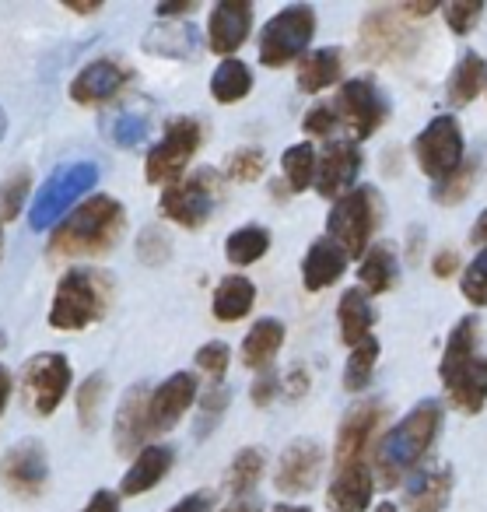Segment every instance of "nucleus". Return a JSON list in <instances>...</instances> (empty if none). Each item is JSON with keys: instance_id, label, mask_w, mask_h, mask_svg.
I'll use <instances>...</instances> for the list:
<instances>
[{"instance_id": "f257e3e1", "label": "nucleus", "mask_w": 487, "mask_h": 512, "mask_svg": "<svg viewBox=\"0 0 487 512\" xmlns=\"http://www.w3.org/2000/svg\"><path fill=\"white\" fill-rule=\"evenodd\" d=\"M127 232V211L116 197H88L53 228V256H106Z\"/></svg>"}, {"instance_id": "f03ea898", "label": "nucleus", "mask_w": 487, "mask_h": 512, "mask_svg": "<svg viewBox=\"0 0 487 512\" xmlns=\"http://www.w3.org/2000/svg\"><path fill=\"white\" fill-rule=\"evenodd\" d=\"M438 425H442V411L435 400H424L382 439V446L375 449V474L382 477V484H396L421 463V456L435 442Z\"/></svg>"}, {"instance_id": "7ed1b4c3", "label": "nucleus", "mask_w": 487, "mask_h": 512, "mask_svg": "<svg viewBox=\"0 0 487 512\" xmlns=\"http://www.w3.org/2000/svg\"><path fill=\"white\" fill-rule=\"evenodd\" d=\"M109 302H113V278L92 267H74L60 278L50 323L57 330H85L109 313Z\"/></svg>"}, {"instance_id": "20e7f679", "label": "nucleus", "mask_w": 487, "mask_h": 512, "mask_svg": "<svg viewBox=\"0 0 487 512\" xmlns=\"http://www.w3.org/2000/svg\"><path fill=\"white\" fill-rule=\"evenodd\" d=\"M95 183H99V165L95 162L57 165L53 176L43 183V190H39V197L32 200V211H29L32 228L43 232V228L57 225L60 218H67V211H71L88 190H95Z\"/></svg>"}, {"instance_id": "39448f33", "label": "nucleus", "mask_w": 487, "mask_h": 512, "mask_svg": "<svg viewBox=\"0 0 487 512\" xmlns=\"http://www.w3.org/2000/svg\"><path fill=\"white\" fill-rule=\"evenodd\" d=\"M382 218V200L372 186H361V190H351L347 197H340L330 211V239L337 242L344 253L358 256L365 253L368 239H372L375 225Z\"/></svg>"}, {"instance_id": "423d86ee", "label": "nucleus", "mask_w": 487, "mask_h": 512, "mask_svg": "<svg viewBox=\"0 0 487 512\" xmlns=\"http://www.w3.org/2000/svg\"><path fill=\"white\" fill-rule=\"evenodd\" d=\"M312 32H316V11L295 4V8L277 11L267 22L260 36V60L267 67H284L295 57H302L305 46L312 43Z\"/></svg>"}, {"instance_id": "0eeeda50", "label": "nucleus", "mask_w": 487, "mask_h": 512, "mask_svg": "<svg viewBox=\"0 0 487 512\" xmlns=\"http://www.w3.org/2000/svg\"><path fill=\"white\" fill-rule=\"evenodd\" d=\"M67 386H71V365L67 355L60 351H46V355L29 358L22 372V400L32 414L39 418H50L67 397Z\"/></svg>"}, {"instance_id": "6e6552de", "label": "nucleus", "mask_w": 487, "mask_h": 512, "mask_svg": "<svg viewBox=\"0 0 487 512\" xmlns=\"http://www.w3.org/2000/svg\"><path fill=\"white\" fill-rule=\"evenodd\" d=\"M417 29L403 11L382 8L361 22V53L368 60H407L417 50Z\"/></svg>"}, {"instance_id": "1a4fd4ad", "label": "nucleus", "mask_w": 487, "mask_h": 512, "mask_svg": "<svg viewBox=\"0 0 487 512\" xmlns=\"http://www.w3.org/2000/svg\"><path fill=\"white\" fill-rule=\"evenodd\" d=\"M200 148V123L197 120H172L165 127L162 141L148 151V165L144 176L148 183H172L186 172V165L193 162Z\"/></svg>"}, {"instance_id": "9d476101", "label": "nucleus", "mask_w": 487, "mask_h": 512, "mask_svg": "<svg viewBox=\"0 0 487 512\" xmlns=\"http://www.w3.org/2000/svg\"><path fill=\"white\" fill-rule=\"evenodd\" d=\"M0 481L11 495L18 498H39L50 484V456L39 439H22L8 449L0 463Z\"/></svg>"}, {"instance_id": "9b49d317", "label": "nucleus", "mask_w": 487, "mask_h": 512, "mask_svg": "<svg viewBox=\"0 0 487 512\" xmlns=\"http://www.w3.org/2000/svg\"><path fill=\"white\" fill-rule=\"evenodd\" d=\"M414 155L417 165L435 179H445L449 172H456L463 165V130H459V123L452 116H435L417 137Z\"/></svg>"}, {"instance_id": "f8f14e48", "label": "nucleus", "mask_w": 487, "mask_h": 512, "mask_svg": "<svg viewBox=\"0 0 487 512\" xmlns=\"http://www.w3.org/2000/svg\"><path fill=\"white\" fill-rule=\"evenodd\" d=\"M214 176L211 172H197L190 179H179L162 193V214L172 218L183 228H200L214 211Z\"/></svg>"}, {"instance_id": "ddd939ff", "label": "nucleus", "mask_w": 487, "mask_h": 512, "mask_svg": "<svg viewBox=\"0 0 487 512\" xmlns=\"http://www.w3.org/2000/svg\"><path fill=\"white\" fill-rule=\"evenodd\" d=\"M337 116L351 130L354 141H361V137L375 134L379 123L386 120V99L372 81H347L337 95Z\"/></svg>"}, {"instance_id": "4468645a", "label": "nucleus", "mask_w": 487, "mask_h": 512, "mask_svg": "<svg viewBox=\"0 0 487 512\" xmlns=\"http://www.w3.org/2000/svg\"><path fill=\"white\" fill-rule=\"evenodd\" d=\"M197 400V379L190 372H176L169 376L155 393L148 397V425H151V435L155 432H169V428L179 425L190 404Z\"/></svg>"}, {"instance_id": "2eb2a0df", "label": "nucleus", "mask_w": 487, "mask_h": 512, "mask_svg": "<svg viewBox=\"0 0 487 512\" xmlns=\"http://www.w3.org/2000/svg\"><path fill=\"white\" fill-rule=\"evenodd\" d=\"M127 81H130V71L120 60H109V57L92 60V64L74 78L71 99L78 102V106H102V102L116 99Z\"/></svg>"}, {"instance_id": "dca6fc26", "label": "nucleus", "mask_w": 487, "mask_h": 512, "mask_svg": "<svg viewBox=\"0 0 487 512\" xmlns=\"http://www.w3.org/2000/svg\"><path fill=\"white\" fill-rule=\"evenodd\" d=\"M249 29H253V8L246 0H221L207 22V43L218 57L232 60V53L246 43Z\"/></svg>"}, {"instance_id": "f3484780", "label": "nucleus", "mask_w": 487, "mask_h": 512, "mask_svg": "<svg viewBox=\"0 0 487 512\" xmlns=\"http://www.w3.org/2000/svg\"><path fill=\"white\" fill-rule=\"evenodd\" d=\"M319 470H323V449L309 439L291 442L281 453V463H277V491L284 495H302L316 484Z\"/></svg>"}, {"instance_id": "a211bd4d", "label": "nucleus", "mask_w": 487, "mask_h": 512, "mask_svg": "<svg viewBox=\"0 0 487 512\" xmlns=\"http://www.w3.org/2000/svg\"><path fill=\"white\" fill-rule=\"evenodd\" d=\"M379 421H382L379 404H358L354 411H347V418L340 421V432H337V467L361 463V453H365Z\"/></svg>"}, {"instance_id": "6ab92c4d", "label": "nucleus", "mask_w": 487, "mask_h": 512, "mask_svg": "<svg viewBox=\"0 0 487 512\" xmlns=\"http://www.w3.org/2000/svg\"><path fill=\"white\" fill-rule=\"evenodd\" d=\"M148 397L151 393L144 390V386H134V390H127V397H123L120 411H116V428H113V439H116V449H120V453L141 449L144 439L151 435Z\"/></svg>"}, {"instance_id": "aec40b11", "label": "nucleus", "mask_w": 487, "mask_h": 512, "mask_svg": "<svg viewBox=\"0 0 487 512\" xmlns=\"http://www.w3.org/2000/svg\"><path fill=\"white\" fill-rule=\"evenodd\" d=\"M361 169V155L354 144H330V151L323 155L319 162V172H316V186L323 197H347V186L354 183Z\"/></svg>"}, {"instance_id": "412c9836", "label": "nucleus", "mask_w": 487, "mask_h": 512, "mask_svg": "<svg viewBox=\"0 0 487 512\" xmlns=\"http://www.w3.org/2000/svg\"><path fill=\"white\" fill-rule=\"evenodd\" d=\"M368 502H372V474L365 463L337 467V481L330 484V495H326L330 512H365Z\"/></svg>"}, {"instance_id": "4be33fe9", "label": "nucleus", "mask_w": 487, "mask_h": 512, "mask_svg": "<svg viewBox=\"0 0 487 512\" xmlns=\"http://www.w3.org/2000/svg\"><path fill=\"white\" fill-rule=\"evenodd\" d=\"M347 267V253L337 246L333 239H319L309 246V253H305L302 260V278H305V288L309 292H323V288H330L333 281L344 274Z\"/></svg>"}, {"instance_id": "5701e85b", "label": "nucleus", "mask_w": 487, "mask_h": 512, "mask_svg": "<svg viewBox=\"0 0 487 512\" xmlns=\"http://www.w3.org/2000/svg\"><path fill=\"white\" fill-rule=\"evenodd\" d=\"M172 460H176V453H172L169 446H144L141 453H137V460L130 463V470L123 474L120 491L123 495H144V491H151L169 474Z\"/></svg>"}, {"instance_id": "b1692460", "label": "nucleus", "mask_w": 487, "mask_h": 512, "mask_svg": "<svg viewBox=\"0 0 487 512\" xmlns=\"http://www.w3.org/2000/svg\"><path fill=\"white\" fill-rule=\"evenodd\" d=\"M445 390H449V400L459 411L477 414L487 404V358H473L466 369L445 379Z\"/></svg>"}, {"instance_id": "393cba45", "label": "nucleus", "mask_w": 487, "mask_h": 512, "mask_svg": "<svg viewBox=\"0 0 487 512\" xmlns=\"http://www.w3.org/2000/svg\"><path fill=\"white\" fill-rule=\"evenodd\" d=\"M106 134L113 137V144L120 148H134L144 137L151 134V106L148 102H127V106H116L106 120Z\"/></svg>"}, {"instance_id": "a878e982", "label": "nucleus", "mask_w": 487, "mask_h": 512, "mask_svg": "<svg viewBox=\"0 0 487 512\" xmlns=\"http://www.w3.org/2000/svg\"><path fill=\"white\" fill-rule=\"evenodd\" d=\"M452 491L449 470H424L407 484V512H442Z\"/></svg>"}, {"instance_id": "bb28decb", "label": "nucleus", "mask_w": 487, "mask_h": 512, "mask_svg": "<svg viewBox=\"0 0 487 512\" xmlns=\"http://www.w3.org/2000/svg\"><path fill=\"white\" fill-rule=\"evenodd\" d=\"M284 344V327L277 320H260L242 341V362L256 372H267V365L274 362V355Z\"/></svg>"}, {"instance_id": "cd10ccee", "label": "nucleus", "mask_w": 487, "mask_h": 512, "mask_svg": "<svg viewBox=\"0 0 487 512\" xmlns=\"http://www.w3.org/2000/svg\"><path fill=\"white\" fill-rule=\"evenodd\" d=\"M256 302V288L249 278H225L214 292V316L221 323H235L253 309Z\"/></svg>"}, {"instance_id": "c85d7f7f", "label": "nucleus", "mask_w": 487, "mask_h": 512, "mask_svg": "<svg viewBox=\"0 0 487 512\" xmlns=\"http://www.w3.org/2000/svg\"><path fill=\"white\" fill-rule=\"evenodd\" d=\"M372 323H375V313H372V306H368L365 292L351 288V292L340 299V337L358 348V344L368 341V330H372Z\"/></svg>"}, {"instance_id": "c756f323", "label": "nucleus", "mask_w": 487, "mask_h": 512, "mask_svg": "<svg viewBox=\"0 0 487 512\" xmlns=\"http://www.w3.org/2000/svg\"><path fill=\"white\" fill-rule=\"evenodd\" d=\"M340 67H344V60H340V50H316L309 53V57L298 64V88L302 92H323L326 85H333V81L340 78Z\"/></svg>"}, {"instance_id": "7c9ffc66", "label": "nucleus", "mask_w": 487, "mask_h": 512, "mask_svg": "<svg viewBox=\"0 0 487 512\" xmlns=\"http://www.w3.org/2000/svg\"><path fill=\"white\" fill-rule=\"evenodd\" d=\"M487 85V64L480 53H463V60L456 64L452 71V81H449V99L456 106H466L480 95V88Z\"/></svg>"}, {"instance_id": "2f4dec72", "label": "nucleus", "mask_w": 487, "mask_h": 512, "mask_svg": "<svg viewBox=\"0 0 487 512\" xmlns=\"http://www.w3.org/2000/svg\"><path fill=\"white\" fill-rule=\"evenodd\" d=\"M267 249H270V232H267V228H260V225L239 228V232H232V235H228V242H225V256L232 260L235 267L256 264Z\"/></svg>"}, {"instance_id": "473e14b6", "label": "nucleus", "mask_w": 487, "mask_h": 512, "mask_svg": "<svg viewBox=\"0 0 487 512\" xmlns=\"http://www.w3.org/2000/svg\"><path fill=\"white\" fill-rule=\"evenodd\" d=\"M197 36H193L190 25H158L144 36V50L158 53V57H190Z\"/></svg>"}, {"instance_id": "72a5a7b5", "label": "nucleus", "mask_w": 487, "mask_h": 512, "mask_svg": "<svg viewBox=\"0 0 487 512\" xmlns=\"http://www.w3.org/2000/svg\"><path fill=\"white\" fill-rule=\"evenodd\" d=\"M249 88H253V74H249V67L242 60H225L211 78V95L218 102H225V106L246 99Z\"/></svg>"}, {"instance_id": "f704fd0d", "label": "nucleus", "mask_w": 487, "mask_h": 512, "mask_svg": "<svg viewBox=\"0 0 487 512\" xmlns=\"http://www.w3.org/2000/svg\"><path fill=\"white\" fill-rule=\"evenodd\" d=\"M396 281V260H393V249L389 246H372L368 256L361 260V285L368 288L372 295L389 292Z\"/></svg>"}, {"instance_id": "c9c22d12", "label": "nucleus", "mask_w": 487, "mask_h": 512, "mask_svg": "<svg viewBox=\"0 0 487 512\" xmlns=\"http://www.w3.org/2000/svg\"><path fill=\"white\" fill-rule=\"evenodd\" d=\"M473 341H477V320H470V316H466V320L459 323L456 330H452L449 344H445L442 383H445L449 376H456L459 369H466V365L473 362Z\"/></svg>"}, {"instance_id": "e433bc0d", "label": "nucleus", "mask_w": 487, "mask_h": 512, "mask_svg": "<svg viewBox=\"0 0 487 512\" xmlns=\"http://www.w3.org/2000/svg\"><path fill=\"white\" fill-rule=\"evenodd\" d=\"M281 169H284V179H288L291 190H305V186H312V179H316V172H319L312 144H295V148L284 151Z\"/></svg>"}, {"instance_id": "4c0bfd02", "label": "nucleus", "mask_w": 487, "mask_h": 512, "mask_svg": "<svg viewBox=\"0 0 487 512\" xmlns=\"http://www.w3.org/2000/svg\"><path fill=\"white\" fill-rule=\"evenodd\" d=\"M106 372H92V376L85 379V383L78 386V393H74V404H78V418L85 428H95V421H99L102 414V400H106Z\"/></svg>"}, {"instance_id": "58836bf2", "label": "nucleus", "mask_w": 487, "mask_h": 512, "mask_svg": "<svg viewBox=\"0 0 487 512\" xmlns=\"http://www.w3.org/2000/svg\"><path fill=\"white\" fill-rule=\"evenodd\" d=\"M375 358H379V344H375L372 337L351 351V358H347V369H344V386H347V390H351V393L365 390L368 379H372V372H375Z\"/></svg>"}, {"instance_id": "ea45409f", "label": "nucleus", "mask_w": 487, "mask_h": 512, "mask_svg": "<svg viewBox=\"0 0 487 512\" xmlns=\"http://www.w3.org/2000/svg\"><path fill=\"white\" fill-rule=\"evenodd\" d=\"M260 474H263V453L253 446L242 449V453L232 460V470H228V488H232L235 495H246L249 488H256Z\"/></svg>"}, {"instance_id": "a19ab883", "label": "nucleus", "mask_w": 487, "mask_h": 512, "mask_svg": "<svg viewBox=\"0 0 487 512\" xmlns=\"http://www.w3.org/2000/svg\"><path fill=\"white\" fill-rule=\"evenodd\" d=\"M29 186H32L29 169H18L4 179V186H0V221L18 218V211L25 207V197H29Z\"/></svg>"}, {"instance_id": "79ce46f5", "label": "nucleus", "mask_w": 487, "mask_h": 512, "mask_svg": "<svg viewBox=\"0 0 487 512\" xmlns=\"http://www.w3.org/2000/svg\"><path fill=\"white\" fill-rule=\"evenodd\" d=\"M169 253H172V242H169V235H165V228H158V225L144 228L141 239H137V256H141L144 264H148V267L165 264V260H169Z\"/></svg>"}, {"instance_id": "37998d69", "label": "nucleus", "mask_w": 487, "mask_h": 512, "mask_svg": "<svg viewBox=\"0 0 487 512\" xmlns=\"http://www.w3.org/2000/svg\"><path fill=\"white\" fill-rule=\"evenodd\" d=\"M470 186H473V165H459L456 172H449L445 179H438L431 197H435L438 204H459V200L470 193Z\"/></svg>"}, {"instance_id": "c03bdc74", "label": "nucleus", "mask_w": 487, "mask_h": 512, "mask_svg": "<svg viewBox=\"0 0 487 512\" xmlns=\"http://www.w3.org/2000/svg\"><path fill=\"white\" fill-rule=\"evenodd\" d=\"M263 165H267V158H263L260 148H239L232 158H228V176L239 179V183H253V179H260Z\"/></svg>"}, {"instance_id": "a18cd8bd", "label": "nucleus", "mask_w": 487, "mask_h": 512, "mask_svg": "<svg viewBox=\"0 0 487 512\" xmlns=\"http://www.w3.org/2000/svg\"><path fill=\"white\" fill-rule=\"evenodd\" d=\"M463 295L473 302V306H487V249H484V253H477V260L466 267Z\"/></svg>"}, {"instance_id": "49530a36", "label": "nucleus", "mask_w": 487, "mask_h": 512, "mask_svg": "<svg viewBox=\"0 0 487 512\" xmlns=\"http://www.w3.org/2000/svg\"><path fill=\"white\" fill-rule=\"evenodd\" d=\"M480 15H484V4H477V0H470V4H449L445 8V22H449V29L456 36H466Z\"/></svg>"}, {"instance_id": "de8ad7c7", "label": "nucleus", "mask_w": 487, "mask_h": 512, "mask_svg": "<svg viewBox=\"0 0 487 512\" xmlns=\"http://www.w3.org/2000/svg\"><path fill=\"white\" fill-rule=\"evenodd\" d=\"M197 365H200V372H207L211 379H221L228 369V344H221V341L204 344V348L197 351Z\"/></svg>"}, {"instance_id": "09e8293b", "label": "nucleus", "mask_w": 487, "mask_h": 512, "mask_svg": "<svg viewBox=\"0 0 487 512\" xmlns=\"http://www.w3.org/2000/svg\"><path fill=\"white\" fill-rule=\"evenodd\" d=\"M333 123H337V113H333L330 106H316V109H309V116H305V134H312V137H326L333 130Z\"/></svg>"}, {"instance_id": "8fccbe9b", "label": "nucleus", "mask_w": 487, "mask_h": 512, "mask_svg": "<svg viewBox=\"0 0 487 512\" xmlns=\"http://www.w3.org/2000/svg\"><path fill=\"white\" fill-rule=\"evenodd\" d=\"M274 393H277V376L274 372H263L260 379L253 383V404H260V407H267L270 400H274Z\"/></svg>"}, {"instance_id": "3c124183", "label": "nucleus", "mask_w": 487, "mask_h": 512, "mask_svg": "<svg viewBox=\"0 0 487 512\" xmlns=\"http://www.w3.org/2000/svg\"><path fill=\"white\" fill-rule=\"evenodd\" d=\"M207 509H211V491H193L183 502L172 505L169 512H207Z\"/></svg>"}, {"instance_id": "603ef678", "label": "nucleus", "mask_w": 487, "mask_h": 512, "mask_svg": "<svg viewBox=\"0 0 487 512\" xmlns=\"http://www.w3.org/2000/svg\"><path fill=\"white\" fill-rule=\"evenodd\" d=\"M85 512H120V502H116V495L113 491H95L92 498H88V505H85Z\"/></svg>"}, {"instance_id": "864d4df0", "label": "nucleus", "mask_w": 487, "mask_h": 512, "mask_svg": "<svg viewBox=\"0 0 487 512\" xmlns=\"http://www.w3.org/2000/svg\"><path fill=\"white\" fill-rule=\"evenodd\" d=\"M193 8H197L193 0H179V4H158L155 15H158V18H176V15H190Z\"/></svg>"}, {"instance_id": "5fc2aeb1", "label": "nucleus", "mask_w": 487, "mask_h": 512, "mask_svg": "<svg viewBox=\"0 0 487 512\" xmlns=\"http://www.w3.org/2000/svg\"><path fill=\"white\" fill-rule=\"evenodd\" d=\"M456 267H459V260H456V253H449V249L435 256V274H438V278H449Z\"/></svg>"}, {"instance_id": "6e6d98bb", "label": "nucleus", "mask_w": 487, "mask_h": 512, "mask_svg": "<svg viewBox=\"0 0 487 512\" xmlns=\"http://www.w3.org/2000/svg\"><path fill=\"white\" fill-rule=\"evenodd\" d=\"M11 400V372L0 365V414H4V407H8Z\"/></svg>"}, {"instance_id": "4d7b16f0", "label": "nucleus", "mask_w": 487, "mask_h": 512, "mask_svg": "<svg viewBox=\"0 0 487 512\" xmlns=\"http://www.w3.org/2000/svg\"><path fill=\"white\" fill-rule=\"evenodd\" d=\"M473 242H484L487 246V211L477 218V225H473Z\"/></svg>"}, {"instance_id": "13d9d810", "label": "nucleus", "mask_w": 487, "mask_h": 512, "mask_svg": "<svg viewBox=\"0 0 487 512\" xmlns=\"http://www.w3.org/2000/svg\"><path fill=\"white\" fill-rule=\"evenodd\" d=\"M64 8L74 15H95V11H102V4H64Z\"/></svg>"}, {"instance_id": "bf43d9fd", "label": "nucleus", "mask_w": 487, "mask_h": 512, "mask_svg": "<svg viewBox=\"0 0 487 512\" xmlns=\"http://www.w3.org/2000/svg\"><path fill=\"white\" fill-rule=\"evenodd\" d=\"M435 11V4H410V8H403V15H431Z\"/></svg>"}, {"instance_id": "052dcab7", "label": "nucleus", "mask_w": 487, "mask_h": 512, "mask_svg": "<svg viewBox=\"0 0 487 512\" xmlns=\"http://www.w3.org/2000/svg\"><path fill=\"white\" fill-rule=\"evenodd\" d=\"M221 512H256V505H249V502H232V505H225Z\"/></svg>"}, {"instance_id": "680f3d73", "label": "nucleus", "mask_w": 487, "mask_h": 512, "mask_svg": "<svg viewBox=\"0 0 487 512\" xmlns=\"http://www.w3.org/2000/svg\"><path fill=\"white\" fill-rule=\"evenodd\" d=\"M270 512H309V509H298V505H274Z\"/></svg>"}, {"instance_id": "e2e57ef3", "label": "nucleus", "mask_w": 487, "mask_h": 512, "mask_svg": "<svg viewBox=\"0 0 487 512\" xmlns=\"http://www.w3.org/2000/svg\"><path fill=\"white\" fill-rule=\"evenodd\" d=\"M4 130H8V116H4V109H0V141H4Z\"/></svg>"}, {"instance_id": "0e129e2a", "label": "nucleus", "mask_w": 487, "mask_h": 512, "mask_svg": "<svg viewBox=\"0 0 487 512\" xmlns=\"http://www.w3.org/2000/svg\"><path fill=\"white\" fill-rule=\"evenodd\" d=\"M375 512H396V505H393V502H382V505H379V509H375Z\"/></svg>"}, {"instance_id": "69168bd1", "label": "nucleus", "mask_w": 487, "mask_h": 512, "mask_svg": "<svg viewBox=\"0 0 487 512\" xmlns=\"http://www.w3.org/2000/svg\"><path fill=\"white\" fill-rule=\"evenodd\" d=\"M0 253H4V225H0Z\"/></svg>"}]
</instances>
